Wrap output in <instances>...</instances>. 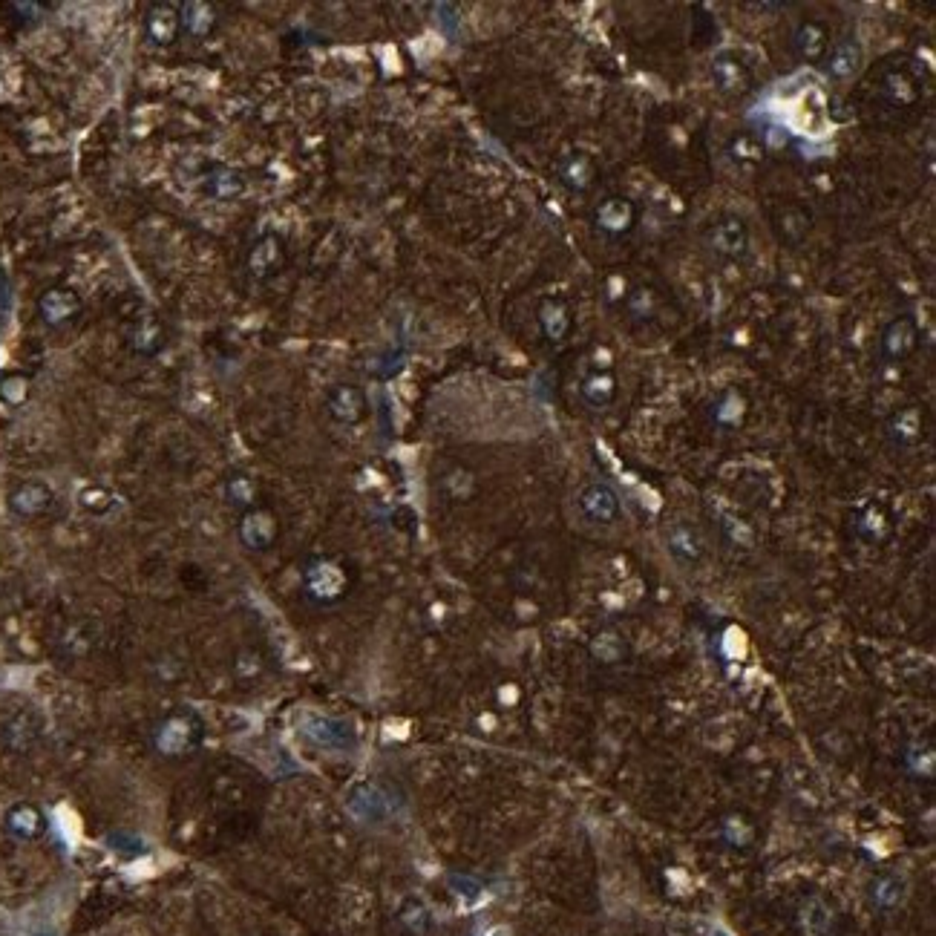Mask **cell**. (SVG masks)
<instances>
[{
    "label": "cell",
    "mask_w": 936,
    "mask_h": 936,
    "mask_svg": "<svg viewBox=\"0 0 936 936\" xmlns=\"http://www.w3.org/2000/svg\"><path fill=\"white\" fill-rule=\"evenodd\" d=\"M902 882L899 879H893V876H885V879H879L876 885H873V902L879 905V908H896L899 902H902Z\"/></svg>",
    "instance_id": "obj_31"
},
{
    "label": "cell",
    "mask_w": 936,
    "mask_h": 936,
    "mask_svg": "<svg viewBox=\"0 0 936 936\" xmlns=\"http://www.w3.org/2000/svg\"><path fill=\"white\" fill-rule=\"evenodd\" d=\"M576 504H579V513H582L591 525H614V522L620 519V513H623L620 496H617L614 487L605 484V481H591V484H585V487L579 490V496H576Z\"/></svg>",
    "instance_id": "obj_3"
},
{
    "label": "cell",
    "mask_w": 936,
    "mask_h": 936,
    "mask_svg": "<svg viewBox=\"0 0 936 936\" xmlns=\"http://www.w3.org/2000/svg\"><path fill=\"white\" fill-rule=\"evenodd\" d=\"M827 64H824V72L833 78V81H850V78H856L864 67V49L862 44L856 41V38H844L839 41L833 52L824 58Z\"/></svg>",
    "instance_id": "obj_8"
},
{
    "label": "cell",
    "mask_w": 936,
    "mask_h": 936,
    "mask_svg": "<svg viewBox=\"0 0 936 936\" xmlns=\"http://www.w3.org/2000/svg\"><path fill=\"white\" fill-rule=\"evenodd\" d=\"M159 346V329L153 326V323H147L144 329L136 332V349H142V352H153Z\"/></svg>",
    "instance_id": "obj_34"
},
{
    "label": "cell",
    "mask_w": 936,
    "mask_h": 936,
    "mask_svg": "<svg viewBox=\"0 0 936 936\" xmlns=\"http://www.w3.org/2000/svg\"><path fill=\"white\" fill-rule=\"evenodd\" d=\"M579 392H582V398H585L588 407H611L614 398H617V375H614L611 369H597V372H591V375L582 381Z\"/></svg>",
    "instance_id": "obj_17"
},
{
    "label": "cell",
    "mask_w": 936,
    "mask_h": 936,
    "mask_svg": "<svg viewBox=\"0 0 936 936\" xmlns=\"http://www.w3.org/2000/svg\"><path fill=\"white\" fill-rule=\"evenodd\" d=\"M179 24H182L179 9H173L168 3H156L147 12V38L159 47H168L179 32Z\"/></svg>",
    "instance_id": "obj_19"
},
{
    "label": "cell",
    "mask_w": 936,
    "mask_h": 936,
    "mask_svg": "<svg viewBox=\"0 0 936 936\" xmlns=\"http://www.w3.org/2000/svg\"><path fill=\"white\" fill-rule=\"evenodd\" d=\"M792 47H795L801 61L818 64V61L827 58V49H830V29H827V24H821V21H804V24L795 29Z\"/></svg>",
    "instance_id": "obj_9"
},
{
    "label": "cell",
    "mask_w": 936,
    "mask_h": 936,
    "mask_svg": "<svg viewBox=\"0 0 936 936\" xmlns=\"http://www.w3.org/2000/svg\"><path fill=\"white\" fill-rule=\"evenodd\" d=\"M801 928L807 936H827L833 928V911L821 899H810L801 908Z\"/></svg>",
    "instance_id": "obj_26"
},
{
    "label": "cell",
    "mask_w": 936,
    "mask_h": 936,
    "mask_svg": "<svg viewBox=\"0 0 936 936\" xmlns=\"http://www.w3.org/2000/svg\"><path fill=\"white\" fill-rule=\"evenodd\" d=\"M240 536L248 548L263 551L277 539V519L268 510H248L240 522Z\"/></svg>",
    "instance_id": "obj_14"
},
{
    "label": "cell",
    "mask_w": 936,
    "mask_h": 936,
    "mask_svg": "<svg viewBox=\"0 0 936 936\" xmlns=\"http://www.w3.org/2000/svg\"><path fill=\"white\" fill-rule=\"evenodd\" d=\"M539 326L551 343H562L574 329V314L562 300H545L539 306Z\"/></svg>",
    "instance_id": "obj_15"
},
{
    "label": "cell",
    "mask_w": 936,
    "mask_h": 936,
    "mask_svg": "<svg viewBox=\"0 0 936 936\" xmlns=\"http://www.w3.org/2000/svg\"><path fill=\"white\" fill-rule=\"evenodd\" d=\"M179 18H182L185 29H188L191 35H196V38H205L216 24L214 6L205 3V0H191V3H185V6L179 9Z\"/></svg>",
    "instance_id": "obj_23"
},
{
    "label": "cell",
    "mask_w": 936,
    "mask_h": 936,
    "mask_svg": "<svg viewBox=\"0 0 936 936\" xmlns=\"http://www.w3.org/2000/svg\"><path fill=\"white\" fill-rule=\"evenodd\" d=\"M49 502H52V493H49L47 484H41V481H26L9 496V507L18 516H26V519L41 516L49 507Z\"/></svg>",
    "instance_id": "obj_16"
},
{
    "label": "cell",
    "mask_w": 936,
    "mask_h": 936,
    "mask_svg": "<svg viewBox=\"0 0 936 936\" xmlns=\"http://www.w3.org/2000/svg\"><path fill=\"white\" fill-rule=\"evenodd\" d=\"M916 346H919L916 320H913L911 314H902V317L890 320L888 329L882 332V346H879V352H882V360H885V363H902V360H908L913 352H916Z\"/></svg>",
    "instance_id": "obj_5"
},
{
    "label": "cell",
    "mask_w": 936,
    "mask_h": 936,
    "mask_svg": "<svg viewBox=\"0 0 936 936\" xmlns=\"http://www.w3.org/2000/svg\"><path fill=\"white\" fill-rule=\"evenodd\" d=\"M706 248L720 257V260H729V263H738L749 254V225H746L741 216L726 214L715 219L709 228H706Z\"/></svg>",
    "instance_id": "obj_1"
},
{
    "label": "cell",
    "mask_w": 936,
    "mask_h": 936,
    "mask_svg": "<svg viewBox=\"0 0 936 936\" xmlns=\"http://www.w3.org/2000/svg\"><path fill=\"white\" fill-rule=\"evenodd\" d=\"M245 191V182H242V176L237 173H231V170H222V173H216L214 176V193L216 196H222V199H231V196H240Z\"/></svg>",
    "instance_id": "obj_32"
},
{
    "label": "cell",
    "mask_w": 936,
    "mask_h": 936,
    "mask_svg": "<svg viewBox=\"0 0 936 936\" xmlns=\"http://www.w3.org/2000/svg\"><path fill=\"white\" fill-rule=\"evenodd\" d=\"M591 222L602 237L620 240L625 234H631L637 225V205L625 196H605L600 205H594Z\"/></svg>",
    "instance_id": "obj_2"
},
{
    "label": "cell",
    "mask_w": 936,
    "mask_h": 936,
    "mask_svg": "<svg viewBox=\"0 0 936 936\" xmlns=\"http://www.w3.org/2000/svg\"><path fill=\"white\" fill-rule=\"evenodd\" d=\"M346 588H349L346 571H343L337 562H332V559H320V562H314L312 568L306 571V594H309L314 602L340 600V597L346 594Z\"/></svg>",
    "instance_id": "obj_4"
},
{
    "label": "cell",
    "mask_w": 936,
    "mask_h": 936,
    "mask_svg": "<svg viewBox=\"0 0 936 936\" xmlns=\"http://www.w3.org/2000/svg\"><path fill=\"white\" fill-rule=\"evenodd\" d=\"M29 398V378L21 372H9L0 378V401L9 407H21Z\"/></svg>",
    "instance_id": "obj_30"
},
{
    "label": "cell",
    "mask_w": 936,
    "mask_h": 936,
    "mask_svg": "<svg viewBox=\"0 0 936 936\" xmlns=\"http://www.w3.org/2000/svg\"><path fill=\"white\" fill-rule=\"evenodd\" d=\"M6 830H9L15 839L32 841L38 839V836H44L47 821H44L38 807H32V804H18V807H12V810L6 813Z\"/></svg>",
    "instance_id": "obj_18"
},
{
    "label": "cell",
    "mask_w": 936,
    "mask_h": 936,
    "mask_svg": "<svg viewBox=\"0 0 936 936\" xmlns=\"http://www.w3.org/2000/svg\"><path fill=\"white\" fill-rule=\"evenodd\" d=\"M559 182L574 193H585L597 182V165L588 153H571L559 162Z\"/></svg>",
    "instance_id": "obj_12"
},
{
    "label": "cell",
    "mask_w": 936,
    "mask_h": 936,
    "mask_svg": "<svg viewBox=\"0 0 936 936\" xmlns=\"http://www.w3.org/2000/svg\"><path fill=\"white\" fill-rule=\"evenodd\" d=\"M666 548L680 565H697L703 559V542L697 536V530L686 522H674L666 530Z\"/></svg>",
    "instance_id": "obj_13"
},
{
    "label": "cell",
    "mask_w": 936,
    "mask_h": 936,
    "mask_svg": "<svg viewBox=\"0 0 936 936\" xmlns=\"http://www.w3.org/2000/svg\"><path fill=\"white\" fill-rule=\"evenodd\" d=\"M772 231H775V237L781 245H787V248H795V245H801V242L810 237V231H813V211L807 208V205H784V208H778L775 214H772Z\"/></svg>",
    "instance_id": "obj_6"
},
{
    "label": "cell",
    "mask_w": 936,
    "mask_h": 936,
    "mask_svg": "<svg viewBox=\"0 0 936 936\" xmlns=\"http://www.w3.org/2000/svg\"><path fill=\"white\" fill-rule=\"evenodd\" d=\"M280 265H283V242L274 234L257 240V245L248 254V271L263 280V277H271L274 271H280Z\"/></svg>",
    "instance_id": "obj_20"
},
{
    "label": "cell",
    "mask_w": 936,
    "mask_h": 936,
    "mask_svg": "<svg viewBox=\"0 0 936 936\" xmlns=\"http://www.w3.org/2000/svg\"><path fill=\"white\" fill-rule=\"evenodd\" d=\"M38 312L49 326H61L81 312V297L72 288H49L38 300Z\"/></svg>",
    "instance_id": "obj_10"
},
{
    "label": "cell",
    "mask_w": 936,
    "mask_h": 936,
    "mask_svg": "<svg viewBox=\"0 0 936 936\" xmlns=\"http://www.w3.org/2000/svg\"><path fill=\"white\" fill-rule=\"evenodd\" d=\"M888 435L893 438V444H899V447L916 444L919 435H922V409L905 407L899 409V412H893V418L888 421Z\"/></svg>",
    "instance_id": "obj_22"
},
{
    "label": "cell",
    "mask_w": 936,
    "mask_h": 936,
    "mask_svg": "<svg viewBox=\"0 0 936 936\" xmlns=\"http://www.w3.org/2000/svg\"><path fill=\"white\" fill-rule=\"evenodd\" d=\"M712 81L723 96H744L752 90V72L741 58L720 55L712 61Z\"/></svg>",
    "instance_id": "obj_7"
},
{
    "label": "cell",
    "mask_w": 936,
    "mask_h": 936,
    "mask_svg": "<svg viewBox=\"0 0 936 936\" xmlns=\"http://www.w3.org/2000/svg\"><path fill=\"white\" fill-rule=\"evenodd\" d=\"M882 93L888 98L893 107H911L919 101L922 90H919V81L908 75L905 70H890L882 78Z\"/></svg>",
    "instance_id": "obj_21"
},
{
    "label": "cell",
    "mask_w": 936,
    "mask_h": 936,
    "mask_svg": "<svg viewBox=\"0 0 936 936\" xmlns=\"http://www.w3.org/2000/svg\"><path fill=\"white\" fill-rule=\"evenodd\" d=\"M744 412V398H741L738 392H726L718 404H715V409H712V418H715V424H720V427H735V424H741Z\"/></svg>",
    "instance_id": "obj_29"
},
{
    "label": "cell",
    "mask_w": 936,
    "mask_h": 936,
    "mask_svg": "<svg viewBox=\"0 0 936 936\" xmlns=\"http://www.w3.org/2000/svg\"><path fill=\"white\" fill-rule=\"evenodd\" d=\"M856 533L864 542H882L890 533V522L882 507H867L862 516L856 519Z\"/></svg>",
    "instance_id": "obj_27"
},
{
    "label": "cell",
    "mask_w": 936,
    "mask_h": 936,
    "mask_svg": "<svg viewBox=\"0 0 936 936\" xmlns=\"http://www.w3.org/2000/svg\"><path fill=\"white\" fill-rule=\"evenodd\" d=\"M228 490H231V499H234L237 504H251L254 502V493H257V490H254V481L245 479V476L231 481V484H228Z\"/></svg>",
    "instance_id": "obj_33"
},
{
    "label": "cell",
    "mask_w": 936,
    "mask_h": 936,
    "mask_svg": "<svg viewBox=\"0 0 936 936\" xmlns=\"http://www.w3.org/2000/svg\"><path fill=\"white\" fill-rule=\"evenodd\" d=\"M591 654H594L600 663H605V666L620 663L625 657V640L617 631H600V634L594 637V643H591Z\"/></svg>",
    "instance_id": "obj_28"
},
{
    "label": "cell",
    "mask_w": 936,
    "mask_h": 936,
    "mask_svg": "<svg viewBox=\"0 0 936 936\" xmlns=\"http://www.w3.org/2000/svg\"><path fill=\"white\" fill-rule=\"evenodd\" d=\"M657 309H660V297L654 288L640 286L625 297V312L634 323H651L657 317Z\"/></svg>",
    "instance_id": "obj_24"
},
{
    "label": "cell",
    "mask_w": 936,
    "mask_h": 936,
    "mask_svg": "<svg viewBox=\"0 0 936 936\" xmlns=\"http://www.w3.org/2000/svg\"><path fill=\"white\" fill-rule=\"evenodd\" d=\"M729 153H732V159H735V165L744 170H755L761 162H764V144L758 136H752V133H741V136H735L732 144H729Z\"/></svg>",
    "instance_id": "obj_25"
},
{
    "label": "cell",
    "mask_w": 936,
    "mask_h": 936,
    "mask_svg": "<svg viewBox=\"0 0 936 936\" xmlns=\"http://www.w3.org/2000/svg\"><path fill=\"white\" fill-rule=\"evenodd\" d=\"M329 412L340 424H358L366 415V395L352 384H340L329 392Z\"/></svg>",
    "instance_id": "obj_11"
}]
</instances>
